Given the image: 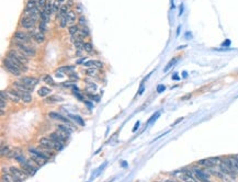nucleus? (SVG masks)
<instances>
[{
  "mask_svg": "<svg viewBox=\"0 0 238 182\" xmlns=\"http://www.w3.org/2000/svg\"><path fill=\"white\" fill-rule=\"evenodd\" d=\"M15 47H17V50H18L20 53H22L23 55H26V57H33V56H35V54H36L35 48L32 47V46H29L28 44L15 42Z\"/></svg>",
  "mask_w": 238,
  "mask_h": 182,
  "instance_id": "f257e3e1",
  "label": "nucleus"
},
{
  "mask_svg": "<svg viewBox=\"0 0 238 182\" xmlns=\"http://www.w3.org/2000/svg\"><path fill=\"white\" fill-rule=\"evenodd\" d=\"M2 64H4V68H6V69H7L10 74H12L13 76H21L22 70L20 69V68H19L18 66L15 65V64L12 62V60H10V59L8 58V57L4 58V60H2Z\"/></svg>",
  "mask_w": 238,
  "mask_h": 182,
  "instance_id": "f03ea898",
  "label": "nucleus"
},
{
  "mask_svg": "<svg viewBox=\"0 0 238 182\" xmlns=\"http://www.w3.org/2000/svg\"><path fill=\"white\" fill-rule=\"evenodd\" d=\"M13 39H15V42H19V43L29 44L32 42V37L23 31H17L13 35Z\"/></svg>",
  "mask_w": 238,
  "mask_h": 182,
  "instance_id": "7ed1b4c3",
  "label": "nucleus"
},
{
  "mask_svg": "<svg viewBox=\"0 0 238 182\" xmlns=\"http://www.w3.org/2000/svg\"><path fill=\"white\" fill-rule=\"evenodd\" d=\"M29 35L32 37L35 42H37V43H43L44 41H45V35H44V33L40 32V31H35L34 29L29 30Z\"/></svg>",
  "mask_w": 238,
  "mask_h": 182,
  "instance_id": "20e7f679",
  "label": "nucleus"
},
{
  "mask_svg": "<svg viewBox=\"0 0 238 182\" xmlns=\"http://www.w3.org/2000/svg\"><path fill=\"white\" fill-rule=\"evenodd\" d=\"M13 88H15V90H19V91H22V92H28L30 93L31 91L33 90V88L29 87V86H26V84H23L21 80H18V81H15L13 82Z\"/></svg>",
  "mask_w": 238,
  "mask_h": 182,
  "instance_id": "39448f33",
  "label": "nucleus"
},
{
  "mask_svg": "<svg viewBox=\"0 0 238 182\" xmlns=\"http://www.w3.org/2000/svg\"><path fill=\"white\" fill-rule=\"evenodd\" d=\"M10 173H12V175H15V177H17V178L21 179L22 181H23L24 179H26V177L29 175L23 169H19V168H17V167H11Z\"/></svg>",
  "mask_w": 238,
  "mask_h": 182,
  "instance_id": "423d86ee",
  "label": "nucleus"
},
{
  "mask_svg": "<svg viewBox=\"0 0 238 182\" xmlns=\"http://www.w3.org/2000/svg\"><path fill=\"white\" fill-rule=\"evenodd\" d=\"M40 143V146L41 147H43L45 149H55V143L52 141L51 138H47V137H43V138H41L39 141Z\"/></svg>",
  "mask_w": 238,
  "mask_h": 182,
  "instance_id": "0eeeda50",
  "label": "nucleus"
},
{
  "mask_svg": "<svg viewBox=\"0 0 238 182\" xmlns=\"http://www.w3.org/2000/svg\"><path fill=\"white\" fill-rule=\"evenodd\" d=\"M6 92H7V95L9 100H11L12 102H15V103L20 102L21 97L19 95L18 90H15V89H13V90H12V89H9V90H6Z\"/></svg>",
  "mask_w": 238,
  "mask_h": 182,
  "instance_id": "6e6552de",
  "label": "nucleus"
},
{
  "mask_svg": "<svg viewBox=\"0 0 238 182\" xmlns=\"http://www.w3.org/2000/svg\"><path fill=\"white\" fill-rule=\"evenodd\" d=\"M193 173H194L195 178L198 179L199 181L201 182H211L209 180V175H206L203 170H200V169H193Z\"/></svg>",
  "mask_w": 238,
  "mask_h": 182,
  "instance_id": "1a4fd4ad",
  "label": "nucleus"
},
{
  "mask_svg": "<svg viewBox=\"0 0 238 182\" xmlns=\"http://www.w3.org/2000/svg\"><path fill=\"white\" fill-rule=\"evenodd\" d=\"M180 179L183 182H199L198 179L195 178L194 173H191V172L188 171V170H185L183 175H180Z\"/></svg>",
  "mask_w": 238,
  "mask_h": 182,
  "instance_id": "9d476101",
  "label": "nucleus"
},
{
  "mask_svg": "<svg viewBox=\"0 0 238 182\" xmlns=\"http://www.w3.org/2000/svg\"><path fill=\"white\" fill-rule=\"evenodd\" d=\"M20 24H21V26H23L24 29L31 30V29H34L35 22L33 21V20H31V19L23 17V18L21 19V21H20Z\"/></svg>",
  "mask_w": 238,
  "mask_h": 182,
  "instance_id": "9b49d317",
  "label": "nucleus"
},
{
  "mask_svg": "<svg viewBox=\"0 0 238 182\" xmlns=\"http://www.w3.org/2000/svg\"><path fill=\"white\" fill-rule=\"evenodd\" d=\"M1 182H22L21 179L17 178L15 175H12V173H4L2 175V179H1Z\"/></svg>",
  "mask_w": 238,
  "mask_h": 182,
  "instance_id": "f8f14e48",
  "label": "nucleus"
},
{
  "mask_svg": "<svg viewBox=\"0 0 238 182\" xmlns=\"http://www.w3.org/2000/svg\"><path fill=\"white\" fill-rule=\"evenodd\" d=\"M21 81L23 82V84H26V86L33 88L35 84H37L39 79H36V78H34V77H22Z\"/></svg>",
  "mask_w": 238,
  "mask_h": 182,
  "instance_id": "ddd939ff",
  "label": "nucleus"
},
{
  "mask_svg": "<svg viewBox=\"0 0 238 182\" xmlns=\"http://www.w3.org/2000/svg\"><path fill=\"white\" fill-rule=\"evenodd\" d=\"M21 166H22V169H23V170H24V171H26L29 175H34V173L36 172V168L33 167L32 164L29 162V161H26V162H24V164H22Z\"/></svg>",
  "mask_w": 238,
  "mask_h": 182,
  "instance_id": "4468645a",
  "label": "nucleus"
},
{
  "mask_svg": "<svg viewBox=\"0 0 238 182\" xmlns=\"http://www.w3.org/2000/svg\"><path fill=\"white\" fill-rule=\"evenodd\" d=\"M220 171L223 172V173H225V175H235V172L231 170V168H229V166H228V164L226 162V160L222 161V162H220Z\"/></svg>",
  "mask_w": 238,
  "mask_h": 182,
  "instance_id": "2eb2a0df",
  "label": "nucleus"
},
{
  "mask_svg": "<svg viewBox=\"0 0 238 182\" xmlns=\"http://www.w3.org/2000/svg\"><path fill=\"white\" fill-rule=\"evenodd\" d=\"M68 12H69L68 6H67V4H61V10H59V12L56 15V19H58V18L61 19V18H63V17H65V15H67Z\"/></svg>",
  "mask_w": 238,
  "mask_h": 182,
  "instance_id": "dca6fc26",
  "label": "nucleus"
},
{
  "mask_svg": "<svg viewBox=\"0 0 238 182\" xmlns=\"http://www.w3.org/2000/svg\"><path fill=\"white\" fill-rule=\"evenodd\" d=\"M48 116L52 117V119H55V120H61V121H63V122H65V123H67V124H69V125H70V122H69L68 119L61 116V114H58V113L51 112V113H48Z\"/></svg>",
  "mask_w": 238,
  "mask_h": 182,
  "instance_id": "f3484780",
  "label": "nucleus"
},
{
  "mask_svg": "<svg viewBox=\"0 0 238 182\" xmlns=\"http://www.w3.org/2000/svg\"><path fill=\"white\" fill-rule=\"evenodd\" d=\"M66 18H67V20H68V23L74 24L77 20V12L76 11L69 10V12L67 13V15H66Z\"/></svg>",
  "mask_w": 238,
  "mask_h": 182,
  "instance_id": "a211bd4d",
  "label": "nucleus"
},
{
  "mask_svg": "<svg viewBox=\"0 0 238 182\" xmlns=\"http://www.w3.org/2000/svg\"><path fill=\"white\" fill-rule=\"evenodd\" d=\"M57 128L58 131H61V133H64L65 135L68 136L70 133L72 132V125H69V126H66V125H57Z\"/></svg>",
  "mask_w": 238,
  "mask_h": 182,
  "instance_id": "6ab92c4d",
  "label": "nucleus"
},
{
  "mask_svg": "<svg viewBox=\"0 0 238 182\" xmlns=\"http://www.w3.org/2000/svg\"><path fill=\"white\" fill-rule=\"evenodd\" d=\"M19 95L21 97V100H23V102H26V103H30V102L32 101V97H31V95L30 93H28V92H22V91H19Z\"/></svg>",
  "mask_w": 238,
  "mask_h": 182,
  "instance_id": "aec40b11",
  "label": "nucleus"
},
{
  "mask_svg": "<svg viewBox=\"0 0 238 182\" xmlns=\"http://www.w3.org/2000/svg\"><path fill=\"white\" fill-rule=\"evenodd\" d=\"M37 7V1L36 0H28L26 4V10H32Z\"/></svg>",
  "mask_w": 238,
  "mask_h": 182,
  "instance_id": "412c9836",
  "label": "nucleus"
},
{
  "mask_svg": "<svg viewBox=\"0 0 238 182\" xmlns=\"http://www.w3.org/2000/svg\"><path fill=\"white\" fill-rule=\"evenodd\" d=\"M78 34H79V35L82 37V39H85V37L89 36V34H90V31H89V29H88L87 26H82V28L79 30Z\"/></svg>",
  "mask_w": 238,
  "mask_h": 182,
  "instance_id": "4be33fe9",
  "label": "nucleus"
},
{
  "mask_svg": "<svg viewBox=\"0 0 238 182\" xmlns=\"http://www.w3.org/2000/svg\"><path fill=\"white\" fill-rule=\"evenodd\" d=\"M46 13H48V15H53V2H52L51 0L50 1H47V4H45V7H44V9H43Z\"/></svg>",
  "mask_w": 238,
  "mask_h": 182,
  "instance_id": "5701e85b",
  "label": "nucleus"
},
{
  "mask_svg": "<svg viewBox=\"0 0 238 182\" xmlns=\"http://www.w3.org/2000/svg\"><path fill=\"white\" fill-rule=\"evenodd\" d=\"M51 93V89L47 87H41L40 90H39V95L41 97H46Z\"/></svg>",
  "mask_w": 238,
  "mask_h": 182,
  "instance_id": "b1692460",
  "label": "nucleus"
},
{
  "mask_svg": "<svg viewBox=\"0 0 238 182\" xmlns=\"http://www.w3.org/2000/svg\"><path fill=\"white\" fill-rule=\"evenodd\" d=\"M40 17H41V21H44V22H46V23H48V22L51 21V15H48V13H46L44 10L41 11Z\"/></svg>",
  "mask_w": 238,
  "mask_h": 182,
  "instance_id": "393cba45",
  "label": "nucleus"
},
{
  "mask_svg": "<svg viewBox=\"0 0 238 182\" xmlns=\"http://www.w3.org/2000/svg\"><path fill=\"white\" fill-rule=\"evenodd\" d=\"M79 25H76V24H72V25L69 26L68 29V32L70 35H74V34H77V33L79 32Z\"/></svg>",
  "mask_w": 238,
  "mask_h": 182,
  "instance_id": "a878e982",
  "label": "nucleus"
},
{
  "mask_svg": "<svg viewBox=\"0 0 238 182\" xmlns=\"http://www.w3.org/2000/svg\"><path fill=\"white\" fill-rule=\"evenodd\" d=\"M231 164H233V168L236 173H238V156H233L231 157Z\"/></svg>",
  "mask_w": 238,
  "mask_h": 182,
  "instance_id": "bb28decb",
  "label": "nucleus"
},
{
  "mask_svg": "<svg viewBox=\"0 0 238 182\" xmlns=\"http://www.w3.org/2000/svg\"><path fill=\"white\" fill-rule=\"evenodd\" d=\"M61 2L58 0H55L54 2H53V13H58L59 10H61Z\"/></svg>",
  "mask_w": 238,
  "mask_h": 182,
  "instance_id": "cd10ccee",
  "label": "nucleus"
},
{
  "mask_svg": "<svg viewBox=\"0 0 238 182\" xmlns=\"http://www.w3.org/2000/svg\"><path fill=\"white\" fill-rule=\"evenodd\" d=\"M83 46H85V42H83V40L77 41L76 43H75V47H76L77 51H83Z\"/></svg>",
  "mask_w": 238,
  "mask_h": 182,
  "instance_id": "c85d7f7f",
  "label": "nucleus"
},
{
  "mask_svg": "<svg viewBox=\"0 0 238 182\" xmlns=\"http://www.w3.org/2000/svg\"><path fill=\"white\" fill-rule=\"evenodd\" d=\"M43 80L46 82L47 84H51V86H55V82H54V80L52 79V77L50 76V75H46V76H44V78H43Z\"/></svg>",
  "mask_w": 238,
  "mask_h": 182,
  "instance_id": "c756f323",
  "label": "nucleus"
},
{
  "mask_svg": "<svg viewBox=\"0 0 238 182\" xmlns=\"http://www.w3.org/2000/svg\"><path fill=\"white\" fill-rule=\"evenodd\" d=\"M83 51L88 52V53H91V52L93 51V46H92V44L89 43V42L85 43V46H83Z\"/></svg>",
  "mask_w": 238,
  "mask_h": 182,
  "instance_id": "7c9ffc66",
  "label": "nucleus"
},
{
  "mask_svg": "<svg viewBox=\"0 0 238 182\" xmlns=\"http://www.w3.org/2000/svg\"><path fill=\"white\" fill-rule=\"evenodd\" d=\"M72 120L76 121V122L79 124L80 126H85V122H83L82 119H81L80 116H77V115H72Z\"/></svg>",
  "mask_w": 238,
  "mask_h": 182,
  "instance_id": "2f4dec72",
  "label": "nucleus"
},
{
  "mask_svg": "<svg viewBox=\"0 0 238 182\" xmlns=\"http://www.w3.org/2000/svg\"><path fill=\"white\" fill-rule=\"evenodd\" d=\"M19 151H20V150H19V149L12 150V151H10V153H9L8 157H9V158H17V157H18V156H20V155H21V154L19 153Z\"/></svg>",
  "mask_w": 238,
  "mask_h": 182,
  "instance_id": "473e14b6",
  "label": "nucleus"
},
{
  "mask_svg": "<svg viewBox=\"0 0 238 182\" xmlns=\"http://www.w3.org/2000/svg\"><path fill=\"white\" fill-rule=\"evenodd\" d=\"M46 22H44V21H41V23H40V25H39V29H40V32H42V33H45L47 31V26H46Z\"/></svg>",
  "mask_w": 238,
  "mask_h": 182,
  "instance_id": "72a5a7b5",
  "label": "nucleus"
},
{
  "mask_svg": "<svg viewBox=\"0 0 238 182\" xmlns=\"http://www.w3.org/2000/svg\"><path fill=\"white\" fill-rule=\"evenodd\" d=\"M67 24H68V20H67V18L65 17H63V18H61V21H59V25H61V28H66L67 26Z\"/></svg>",
  "mask_w": 238,
  "mask_h": 182,
  "instance_id": "f704fd0d",
  "label": "nucleus"
},
{
  "mask_svg": "<svg viewBox=\"0 0 238 182\" xmlns=\"http://www.w3.org/2000/svg\"><path fill=\"white\" fill-rule=\"evenodd\" d=\"M78 24H79V25H81V26H86V24H87V19L85 18L82 15H81L79 18H78Z\"/></svg>",
  "mask_w": 238,
  "mask_h": 182,
  "instance_id": "c9c22d12",
  "label": "nucleus"
},
{
  "mask_svg": "<svg viewBox=\"0 0 238 182\" xmlns=\"http://www.w3.org/2000/svg\"><path fill=\"white\" fill-rule=\"evenodd\" d=\"M46 101L47 102H59V101H63V99L59 98V97H56V95H53V97L47 98Z\"/></svg>",
  "mask_w": 238,
  "mask_h": 182,
  "instance_id": "e433bc0d",
  "label": "nucleus"
},
{
  "mask_svg": "<svg viewBox=\"0 0 238 182\" xmlns=\"http://www.w3.org/2000/svg\"><path fill=\"white\" fill-rule=\"evenodd\" d=\"M87 75H89L91 77H94L97 75V70L94 69V68H88L87 69Z\"/></svg>",
  "mask_w": 238,
  "mask_h": 182,
  "instance_id": "4c0bfd02",
  "label": "nucleus"
},
{
  "mask_svg": "<svg viewBox=\"0 0 238 182\" xmlns=\"http://www.w3.org/2000/svg\"><path fill=\"white\" fill-rule=\"evenodd\" d=\"M9 153H10V149H9V147H4V146H2V148H1V155L4 156V155H9Z\"/></svg>",
  "mask_w": 238,
  "mask_h": 182,
  "instance_id": "58836bf2",
  "label": "nucleus"
},
{
  "mask_svg": "<svg viewBox=\"0 0 238 182\" xmlns=\"http://www.w3.org/2000/svg\"><path fill=\"white\" fill-rule=\"evenodd\" d=\"M47 4V0H37V7H45V4Z\"/></svg>",
  "mask_w": 238,
  "mask_h": 182,
  "instance_id": "ea45409f",
  "label": "nucleus"
},
{
  "mask_svg": "<svg viewBox=\"0 0 238 182\" xmlns=\"http://www.w3.org/2000/svg\"><path fill=\"white\" fill-rule=\"evenodd\" d=\"M76 12L77 13H82L83 12V9H82V6H81V4H77V7H76Z\"/></svg>",
  "mask_w": 238,
  "mask_h": 182,
  "instance_id": "a19ab883",
  "label": "nucleus"
},
{
  "mask_svg": "<svg viewBox=\"0 0 238 182\" xmlns=\"http://www.w3.org/2000/svg\"><path fill=\"white\" fill-rule=\"evenodd\" d=\"M176 62H177V59L173 58L172 60H171V62H170L169 64H168V66H167L166 68H165V71H167V70L169 69V68H170V67H171V66H173V64H174V63H176Z\"/></svg>",
  "mask_w": 238,
  "mask_h": 182,
  "instance_id": "79ce46f5",
  "label": "nucleus"
},
{
  "mask_svg": "<svg viewBox=\"0 0 238 182\" xmlns=\"http://www.w3.org/2000/svg\"><path fill=\"white\" fill-rule=\"evenodd\" d=\"M94 66H97L98 68H103V63L100 60H94Z\"/></svg>",
  "mask_w": 238,
  "mask_h": 182,
  "instance_id": "37998d69",
  "label": "nucleus"
},
{
  "mask_svg": "<svg viewBox=\"0 0 238 182\" xmlns=\"http://www.w3.org/2000/svg\"><path fill=\"white\" fill-rule=\"evenodd\" d=\"M83 66H86V67L94 66V60H89V62H87V63H83Z\"/></svg>",
  "mask_w": 238,
  "mask_h": 182,
  "instance_id": "c03bdc74",
  "label": "nucleus"
},
{
  "mask_svg": "<svg viewBox=\"0 0 238 182\" xmlns=\"http://www.w3.org/2000/svg\"><path fill=\"white\" fill-rule=\"evenodd\" d=\"M0 109L1 110L6 109V101L4 100H0Z\"/></svg>",
  "mask_w": 238,
  "mask_h": 182,
  "instance_id": "a18cd8bd",
  "label": "nucleus"
},
{
  "mask_svg": "<svg viewBox=\"0 0 238 182\" xmlns=\"http://www.w3.org/2000/svg\"><path fill=\"white\" fill-rule=\"evenodd\" d=\"M165 89H166V87H165L164 84H159L158 87H157V91H158V92H162Z\"/></svg>",
  "mask_w": 238,
  "mask_h": 182,
  "instance_id": "49530a36",
  "label": "nucleus"
},
{
  "mask_svg": "<svg viewBox=\"0 0 238 182\" xmlns=\"http://www.w3.org/2000/svg\"><path fill=\"white\" fill-rule=\"evenodd\" d=\"M67 6H68L69 8L70 7H72V6H74V0H68V1H67Z\"/></svg>",
  "mask_w": 238,
  "mask_h": 182,
  "instance_id": "de8ad7c7",
  "label": "nucleus"
},
{
  "mask_svg": "<svg viewBox=\"0 0 238 182\" xmlns=\"http://www.w3.org/2000/svg\"><path fill=\"white\" fill-rule=\"evenodd\" d=\"M85 60H86V57H82V58H80L79 60H77V64H78V65H80V64L85 63Z\"/></svg>",
  "mask_w": 238,
  "mask_h": 182,
  "instance_id": "09e8293b",
  "label": "nucleus"
},
{
  "mask_svg": "<svg viewBox=\"0 0 238 182\" xmlns=\"http://www.w3.org/2000/svg\"><path fill=\"white\" fill-rule=\"evenodd\" d=\"M76 97H77V98H78V99H79L80 101H83V98H82V97H81V95H79V93H76Z\"/></svg>",
  "mask_w": 238,
  "mask_h": 182,
  "instance_id": "8fccbe9b",
  "label": "nucleus"
},
{
  "mask_svg": "<svg viewBox=\"0 0 238 182\" xmlns=\"http://www.w3.org/2000/svg\"><path fill=\"white\" fill-rule=\"evenodd\" d=\"M138 126H139V122H137V123L135 124V127L133 128V131H134V132L136 131V128H138Z\"/></svg>",
  "mask_w": 238,
  "mask_h": 182,
  "instance_id": "3c124183",
  "label": "nucleus"
},
{
  "mask_svg": "<svg viewBox=\"0 0 238 182\" xmlns=\"http://www.w3.org/2000/svg\"><path fill=\"white\" fill-rule=\"evenodd\" d=\"M229 44H231V42H229V41H226V42H224V43H223V45H227V46H228Z\"/></svg>",
  "mask_w": 238,
  "mask_h": 182,
  "instance_id": "603ef678",
  "label": "nucleus"
},
{
  "mask_svg": "<svg viewBox=\"0 0 238 182\" xmlns=\"http://www.w3.org/2000/svg\"><path fill=\"white\" fill-rule=\"evenodd\" d=\"M182 10H183V6H182V4H181L180 6V13H179V15H182Z\"/></svg>",
  "mask_w": 238,
  "mask_h": 182,
  "instance_id": "864d4df0",
  "label": "nucleus"
},
{
  "mask_svg": "<svg viewBox=\"0 0 238 182\" xmlns=\"http://www.w3.org/2000/svg\"><path fill=\"white\" fill-rule=\"evenodd\" d=\"M172 78H173V79H179V77H178L177 75H174V76H173Z\"/></svg>",
  "mask_w": 238,
  "mask_h": 182,
  "instance_id": "5fc2aeb1",
  "label": "nucleus"
},
{
  "mask_svg": "<svg viewBox=\"0 0 238 182\" xmlns=\"http://www.w3.org/2000/svg\"><path fill=\"white\" fill-rule=\"evenodd\" d=\"M58 1H59V2H61V4H63V2H64V1H65V0H58Z\"/></svg>",
  "mask_w": 238,
  "mask_h": 182,
  "instance_id": "6e6d98bb",
  "label": "nucleus"
},
{
  "mask_svg": "<svg viewBox=\"0 0 238 182\" xmlns=\"http://www.w3.org/2000/svg\"><path fill=\"white\" fill-rule=\"evenodd\" d=\"M166 182H173V181H172V180H167Z\"/></svg>",
  "mask_w": 238,
  "mask_h": 182,
  "instance_id": "4d7b16f0",
  "label": "nucleus"
},
{
  "mask_svg": "<svg viewBox=\"0 0 238 182\" xmlns=\"http://www.w3.org/2000/svg\"><path fill=\"white\" fill-rule=\"evenodd\" d=\"M172 181H173V180H172ZM173 182H177V181H173Z\"/></svg>",
  "mask_w": 238,
  "mask_h": 182,
  "instance_id": "13d9d810",
  "label": "nucleus"
},
{
  "mask_svg": "<svg viewBox=\"0 0 238 182\" xmlns=\"http://www.w3.org/2000/svg\"><path fill=\"white\" fill-rule=\"evenodd\" d=\"M36 1H37V0H36Z\"/></svg>",
  "mask_w": 238,
  "mask_h": 182,
  "instance_id": "bf43d9fd",
  "label": "nucleus"
}]
</instances>
